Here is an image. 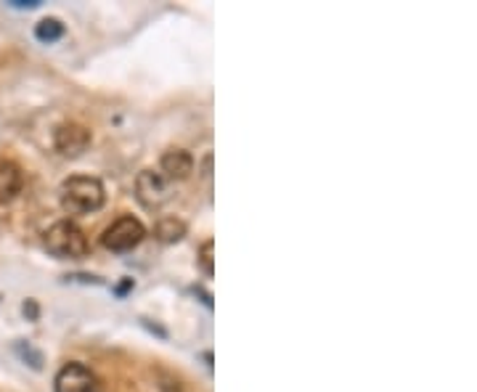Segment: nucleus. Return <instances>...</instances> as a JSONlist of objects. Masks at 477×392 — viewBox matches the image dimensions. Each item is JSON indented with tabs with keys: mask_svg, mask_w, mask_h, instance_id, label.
Wrapping results in <instances>:
<instances>
[{
	"mask_svg": "<svg viewBox=\"0 0 477 392\" xmlns=\"http://www.w3.org/2000/svg\"><path fill=\"white\" fill-rule=\"evenodd\" d=\"M62 207L70 215H88L104 207V186L98 178L72 175L62 183Z\"/></svg>",
	"mask_w": 477,
	"mask_h": 392,
	"instance_id": "1",
	"label": "nucleus"
},
{
	"mask_svg": "<svg viewBox=\"0 0 477 392\" xmlns=\"http://www.w3.org/2000/svg\"><path fill=\"white\" fill-rule=\"evenodd\" d=\"M46 249L62 260H78L88 252V238L72 221H59L46 231Z\"/></svg>",
	"mask_w": 477,
	"mask_h": 392,
	"instance_id": "2",
	"label": "nucleus"
},
{
	"mask_svg": "<svg viewBox=\"0 0 477 392\" xmlns=\"http://www.w3.org/2000/svg\"><path fill=\"white\" fill-rule=\"evenodd\" d=\"M144 236H146V229L141 226V221L125 215V218L114 221V223L104 231L101 244H104L106 249H112V252H128V249L138 246Z\"/></svg>",
	"mask_w": 477,
	"mask_h": 392,
	"instance_id": "3",
	"label": "nucleus"
},
{
	"mask_svg": "<svg viewBox=\"0 0 477 392\" xmlns=\"http://www.w3.org/2000/svg\"><path fill=\"white\" fill-rule=\"evenodd\" d=\"M56 392H101V385L88 366L67 363L56 374Z\"/></svg>",
	"mask_w": 477,
	"mask_h": 392,
	"instance_id": "4",
	"label": "nucleus"
},
{
	"mask_svg": "<svg viewBox=\"0 0 477 392\" xmlns=\"http://www.w3.org/2000/svg\"><path fill=\"white\" fill-rule=\"evenodd\" d=\"M136 194L141 199V204L146 207H159L170 199V180L155 172V170H144L138 178H136Z\"/></svg>",
	"mask_w": 477,
	"mask_h": 392,
	"instance_id": "5",
	"label": "nucleus"
},
{
	"mask_svg": "<svg viewBox=\"0 0 477 392\" xmlns=\"http://www.w3.org/2000/svg\"><path fill=\"white\" fill-rule=\"evenodd\" d=\"M88 146H90V130L78 125V122L62 125V128L56 130V149H59V154H64V157H80Z\"/></svg>",
	"mask_w": 477,
	"mask_h": 392,
	"instance_id": "6",
	"label": "nucleus"
},
{
	"mask_svg": "<svg viewBox=\"0 0 477 392\" xmlns=\"http://www.w3.org/2000/svg\"><path fill=\"white\" fill-rule=\"evenodd\" d=\"M159 167H162V175L167 180H186L194 170V159L183 149H170V152H164Z\"/></svg>",
	"mask_w": 477,
	"mask_h": 392,
	"instance_id": "7",
	"label": "nucleus"
},
{
	"mask_svg": "<svg viewBox=\"0 0 477 392\" xmlns=\"http://www.w3.org/2000/svg\"><path fill=\"white\" fill-rule=\"evenodd\" d=\"M21 170L13 162H0V202H11L21 191Z\"/></svg>",
	"mask_w": 477,
	"mask_h": 392,
	"instance_id": "8",
	"label": "nucleus"
},
{
	"mask_svg": "<svg viewBox=\"0 0 477 392\" xmlns=\"http://www.w3.org/2000/svg\"><path fill=\"white\" fill-rule=\"evenodd\" d=\"M155 234H157L159 241H164V244L180 241V238L186 236V223L178 221V218H162L157 223V229H155Z\"/></svg>",
	"mask_w": 477,
	"mask_h": 392,
	"instance_id": "9",
	"label": "nucleus"
},
{
	"mask_svg": "<svg viewBox=\"0 0 477 392\" xmlns=\"http://www.w3.org/2000/svg\"><path fill=\"white\" fill-rule=\"evenodd\" d=\"M64 32H67V29H64V24H62L59 19H43V21H38V27H35V38H38L40 43H46V46L62 40Z\"/></svg>",
	"mask_w": 477,
	"mask_h": 392,
	"instance_id": "10",
	"label": "nucleus"
},
{
	"mask_svg": "<svg viewBox=\"0 0 477 392\" xmlns=\"http://www.w3.org/2000/svg\"><path fill=\"white\" fill-rule=\"evenodd\" d=\"M16 353L21 355V361H29L32 369H43V355L29 342H16Z\"/></svg>",
	"mask_w": 477,
	"mask_h": 392,
	"instance_id": "11",
	"label": "nucleus"
},
{
	"mask_svg": "<svg viewBox=\"0 0 477 392\" xmlns=\"http://www.w3.org/2000/svg\"><path fill=\"white\" fill-rule=\"evenodd\" d=\"M213 252H215V244L213 241H205L202 249H199V265L205 271V276H213L215 273V265H213Z\"/></svg>",
	"mask_w": 477,
	"mask_h": 392,
	"instance_id": "12",
	"label": "nucleus"
},
{
	"mask_svg": "<svg viewBox=\"0 0 477 392\" xmlns=\"http://www.w3.org/2000/svg\"><path fill=\"white\" fill-rule=\"evenodd\" d=\"M21 311H24V315H27L29 321H38V315H40V311H38V303H35V300H27Z\"/></svg>",
	"mask_w": 477,
	"mask_h": 392,
	"instance_id": "13",
	"label": "nucleus"
},
{
	"mask_svg": "<svg viewBox=\"0 0 477 392\" xmlns=\"http://www.w3.org/2000/svg\"><path fill=\"white\" fill-rule=\"evenodd\" d=\"M13 5H16V8H38L40 0H13Z\"/></svg>",
	"mask_w": 477,
	"mask_h": 392,
	"instance_id": "14",
	"label": "nucleus"
},
{
	"mask_svg": "<svg viewBox=\"0 0 477 392\" xmlns=\"http://www.w3.org/2000/svg\"><path fill=\"white\" fill-rule=\"evenodd\" d=\"M130 287H133V279H128L125 284H120V287H117V295H125V292H128Z\"/></svg>",
	"mask_w": 477,
	"mask_h": 392,
	"instance_id": "15",
	"label": "nucleus"
},
{
	"mask_svg": "<svg viewBox=\"0 0 477 392\" xmlns=\"http://www.w3.org/2000/svg\"><path fill=\"white\" fill-rule=\"evenodd\" d=\"M162 392H183V390H180L178 385H172V382H164V385H162Z\"/></svg>",
	"mask_w": 477,
	"mask_h": 392,
	"instance_id": "16",
	"label": "nucleus"
}]
</instances>
